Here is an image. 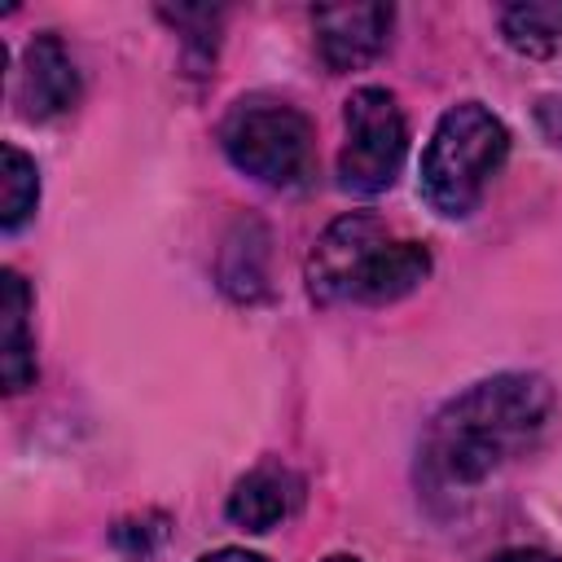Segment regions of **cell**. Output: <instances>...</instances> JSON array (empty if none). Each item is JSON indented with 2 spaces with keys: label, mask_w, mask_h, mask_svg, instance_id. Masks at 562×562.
<instances>
[{
  "label": "cell",
  "mask_w": 562,
  "mask_h": 562,
  "mask_svg": "<svg viewBox=\"0 0 562 562\" xmlns=\"http://www.w3.org/2000/svg\"><path fill=\"white\" fill-rule=\"evenodd\" d=\"M553 391L536 373H501L448 400L426 439L422 470L435 492H461L505 465L549 417Z\"/></svg>",
  "instance_id": "cell-1"
},
{
  "label": "cell",
  "mask_w": 562,
  "mask_h": 562,
  "mask_svg": "<svg viewBox=\"0 0 562 562\" xmlns=\"http://www.w3.org/2000/svg\"><path fill=\"white\" fill-rule=\"evenodd\" d=\"M505 154H509V132L487 105H479V101L452 105L435 123V136L422 154L426 202L448 220L470 215L479 206L487 180L501 171Z\"/></svg>",
  "instance_id": "cell-2"
},
{
  "label": "cell",
  "mask_w": 562,
  "mask_h": 562,
  "mask_svg": "<svg viewBox=\"0 0 562 562\" xmlns=\"http://www.w3.org/2000/svg\"><path fill=\"white\" fill-rule=\"evenodd\" d=\"M220 145L237 171L272 189H294L312 171V123L290 101L241 97L220 123Z\"/></svg>",
  "instance_id": "cell-3"
},
{
  "label": "cell",
  "mask_w": 562,
  "mask_h": 562,
  "mask_svg": "<svg viewBox=\"0 0 562 562\" xmlns=\"http://www.w3.org/2000/svg\"><path fill=\"white\" fill-rule=\"evenodd\" d=\"M342 123H347V140L338 154V184L360 198L391 189L408 149V127L395 97L386 88H360L347 97Z\"/></svg>",
  "instance_id": "cell-4"
},
{
  "label": "cell",
  "mask_w": 562,
  "mask_h": 562,
  "mask_svg": "<svg viewBox=\"0 0 562 562\" xmlns=\"http://www.w3.org/2000/svg\"><path fill=\"white\" fill-rule=\"evenodd\" d=\"M386 228L378 215H364V211H351L342 220H334L316 246H312V259H307V290L316 303H347L356 299L360 303V290H364V277L373 268V259L382 255L386 246Z\"/></svg>",
  "instance_id": "cell-5"
},
{
  "label": "cell",
  "mask_w": 562,
  "mask_h": 562,
  "mask_svg": "<svg viewBox=\"0 0 562 562\" xmlns=\"http://www.w3.org/2000/svg\"><path fill=\"white\" fill-rule=\"evenodd\" d=\"M316 48L329 70H360L386 48L391 9L386 4H321L316 9Z\"/></svg>",
  "instance_id": "cell-6"
},
{
  "label": "cell",
  "mask_w": 562,
  "mask_h": 562,
  "mask_svg": "<svg viewBox=\"0 0 562 562\" xmlns=\"http://www.w3.org/2000/svg\"><path fill=\"white\" fill-rule=\"evenodd\" d=\"M79 101V70L66 53V44L44 31L26 44L22 79H18V105L26 119H53Z\"/></svg>",
  "instance_id": "cell-7"
},
{
  "label": "cell",
  "mask_w": 562,
  "mask_h": 562,
  "mask_svg": "<svg viewBox=\"0 0 562 562\" xmlns=\"http://www.w3.org/2000/svg\"><path fill=\"white\" fill-rule=\"evenodd\" d=\"M303 496V483L281 470V465H259L246 479H237L233 496H228V518L241 531H272L277 522H285L294 514Z\"/></svg>",
  "instance_id": "cell-8"
},
{
  "label": "cell",
  "mask_w": 562,
  "mask_h": 562,
  "mask_svg": "<svg viewBox=\"0 0 562 562\" xmlns=\"http://www.w3.org/2000/svg\"><path fill=\"white\" fill-rule=\"evenodd\" d=\"M26 312H31V290L9 268L0 277V373H4V391H22L35 382V342L26 334Z\"/></svg>",
  "instance_id": "cell-9"
},
{
  "label": "cell",
  "mask_w": 562,
  "mask_h": 562,
  "mask_svg": "<svg viewBox=\"0 0 562 562\" xmlns=\"http://www.w3.org/2000/svg\"><path fill=\"white\" fill-rule=\"evenodd\" d=\"M426 272H430V250L422 241H386L364 277L360 303H395L408 290H417Z\"/></svg>",
  "instance_id": "cell-10"
},
{
  "label": "cell",
  "mask_w": 562,
  "mask_h": 562,
  "mask_svg": "<svg viewBox=\"0 0 562 562\" xmlns=\"http://www.w3.org/2000/svg\"><path fill=\"white\" fill-rule=\"evenodd\" d=\"M268 237L259 224H237V233L224 241V259H220V281L233 299H259L268 290V272H263V259H268Z\"/></svg>",
  "instance_id": "cell-11"
},
{
  "label": "cell",
  "mask_w": 562,
  "mask_h": 562,
  "mask_svg": "<svg viewBox=\"0 0 562 562\" xmlns=\"http://www.w3.org/2000/svg\"><path fill=\"white\" fill-rule=\"evenodd\" d=\"M501 31H505V40H509L514 53H522V57H549L562 44V4H544V0L509 4L501 13Z\"/></svg>",
  "instance_id": "cell-12"
},
{
  "label": "cell",
  "mask_w": 562,
  "mask_h": 562,
  "mask_svg": "<svg viewBox=\"0 0 562 562\" xmlns=\"http://www.w3.org/2000/svg\"><path fill=\"white\" fill-rule=\"evenodd\" d=\"M4 193H0V224L13 233V228H22V220L35 211V202H40V171H35V162L18 149V145H4Z\"/></svg>",
  "instance_id": "cell-13"
},
{
  "label": "cell",
  "mask_w": 562,
  "mask_h": 562,
  "mask_svg": "<svg viewBox=\"0 0 562 562\" xmlns=\"http://www.w3.org/2000/svg\"><path fill=\"white\" fill-rule=\"evenodd\" d=\"M536 119H540V132H544L553 145H562V101H558V97H544L540 110H536Z\"/></svg>",
  "instance_id": "cell-14"
},
{
  "label": "cell",
  "mask_w": 562,
  "mask_h": 562,
  "mask_svg": "<svg viewBox=\"0 0 562 562\" xmlns=\"http://www.w3.org/2000/svg\"><path fill=\"white\" fill-rule=\"evenodd\" d=\"M487 562H558L553 553H540V549H509V553H496Z\"/></svg>",
  "instance_id": "cell-15"
},
{
  "label": "cell",
  "mask_w": 562,
  "mask_h": 562,
  "mask_svg": "<svg viewBox=\"0 0 562 562\" xmlns=\"http://www.w3.org/2000/svg\"><path fill=\"white\" fill-rule=\"evenodd\" d=\"M202 562H263L259 553H246V549H215V553H206Z\"/></svg>",
  "instance_id": "cell-16"
},
{
  "label": "cell",
  "mask_w": 562,
  "mask_h": 562,
  "mask_svg": "<svg viewBox=\"0 0 562 562\" xmlns=\"http://www.w3.org/2000/svg\"><path fill=\"white\" fill-rule=\"evenodd\" d=\"M325 562H360V558H347V553H334V558H325Z\"/></svg>",
  "instance_id": "cell-17"
}]
</instances>
